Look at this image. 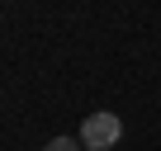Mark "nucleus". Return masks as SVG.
Returning <instances> with one entry per match:
<instances>
[{"mask_svg": "<svg viewBox=\"0 0 161 151\" xmlns=\"http://www.w3.org/2000/svg\"><path fill=\"white\" fill-rule=\"evenodd\" d=\"M119 137H123V123H119V113H109V109L86 113V123H80V146H86V151H109Z\"/></svg>", "mask_w": 161, "mask_h": 151, "instance_id": "obj_1", "label": "nucleus"}, {"mask_svg": "<svg viewBox=\"0 0 161 151\" xmlns=\"http://www.w3.org/2000/svg\"><path fill=\"white\" fill-rule=\"evenodd\" d=\"M43 151H86V146H80L76 137H52V142H47Z\"/></svg>", "mask_w": 161, "mask_h": 151, "instance_id": "obj_2", "label": "nucleus"}]
</instances>
